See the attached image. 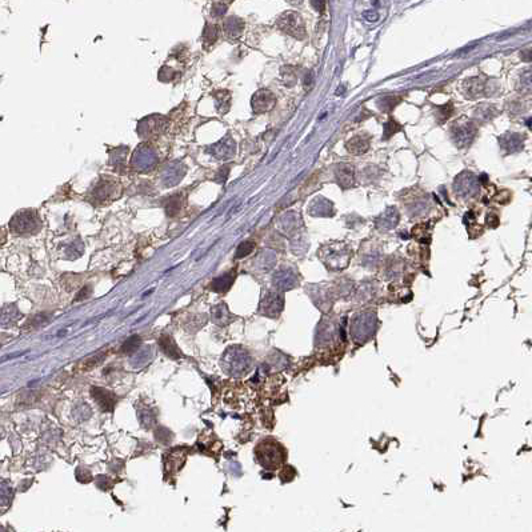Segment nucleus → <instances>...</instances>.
<instances>
[{
	"label": "nucleus",
	"mask_w": 532,
	"mask_h": 532,
	"mask_svg": "<svg viewBox=\"0 0 532 532\" xmlns=\"http://www.w3.org/2000/svg\"><path fill=\"white\" fill-rule=\"evenodd\" d=\"M10 230L19 236H30L42 230V220L39 212L34 208L20 210L10 220Z\"/></svg>",
	"instance_id": "nucleus-1"
},
{
	"label": "nucleus",
	"mask_w": 532,
	"mask_h": 532,
	"mask_svg": "<svg viewBox=\"0 0 532 532\" xmlns=\"http://www.w3.org/2000/svg\"><path fill=\"white\" fill-rule=\"evenodd\" d=\"M222 366L228 375H243L249 370L251 360L247 352L239 348H230L223 356Z\"/></svg>",
	"instance_id": "nucleus-2"
},
{
	"label": "nucleus",
	"mask_w": 532,
	"mask_h": 532,
	"mask_svg": "<svg viewBox=\"0 0 532 532\" xmlns=\"http://www.w3.org/2000/svg\"><path fill=\"white\" fill-rule=\"evenodd\" d=\"M158 163V154L151 144L143 143L134 151L131 166L138 172H150Z\"/></svg>",
	"instance_id": "nucleus-3"
},
{
	"label": "nucleus",
	"mask_w": 532,
	"mask_h": 532,
	"mask_svg": "<svg viewBox=\"0 0 532 532\" xmlns=\"http://www.w3.org/2000/svg\"><path fill=\"white\" fill-rule=\"evenodd\" d=\"M276 26L280 31H283L287 35H291L296 39H304L306 38V27H304V22H303L302 16L299 15L298 12L294 11H287L284 12L283 15H280V18L276 22Z\"/></svg>",
	"instance_id": "nucleus-4"
},
{
	"label": "nucleus",
	"mask_w": 532,
	"mask_h": 532,
	"mask_svg": "<svg viewBox=\"0 0 532 532\" xmlns=\"http://www.w3.org/2000/svg\"><path fill=\"white\" fill-rule=\"evenodd\" d=\"M476 134H478L476 125L467 119L455 121L451 127V136H452L453 143L460 148L468 147L475 139Z\"/></svg>",
	"instance_id": "nucleus-5"
},
{
	"label": "nucleus",
	"mask_w": 532,
	"mask_h": 532,
	"mask_svg": "<svg viewBox=\"0 0 532 532\" xmlns=\"http://www.w3.org/2000/svg\"><path fill=\"white\" fill-rule=\"evenodd\" d=\"M117 195H119V185H117L116 181L104 176L100 177V180L92 188V193H91L92 199L91 200L102 204L111 202V200H115Z\"/></svg>",
	"instance_id": "nucleus-6"
},
{
	"label": "nucleus",
	"mask_w": 532,
	"mask_h": 532,
	"mask_svg": "<svg viewBox=\"0 0 532 532\" xmlns=\"http://www.w3.org/2000/svg\"><path fill=\"white\" fill-rule=\"evenodd\" d=\"M167 123H168L167 117L162 116V115H150L139 121L138 134L144 139H150V138L160 135L167 127Z\"/></svg>",
	"instance_id": "nucleus-7"
},
{
	"label": "nucleus",
	"mask_w": 532,
	"mask_h": 532,
	"mask_svg": "<svg viewBox=\"0 0 532 532\" xmlns=\"http://www.w3.org/2000/svg\"><path fill=\"white\" fill-rule=\"evenodd\" d=\"M278 443L272 442V440H265L261 442L256 447V456L261 466L265 468H274L280 464V448H278Z\"/></svg>",
	"instance_id": "nucleus-8"
},
{
	"label": "nucleus",
	"mask_w": 532,
	"mask_h": 532,
	"mask_svg": "<svg viewBox=\"0 0 532 532\" xmlns=\"http://www.w3.org/2000/svg\"><path fill=\"white\" fill-rule=\"evenodd\" d=\"M478 189H479V183L476 180V177L470 172H463L455 180V191L460 196H474L478 192Z\"/></svg>",
	"instance_id": "nucleus-9"
},
{
	"label": "nucleus",
	"mask_w": 532,
	"mask_h": 532,
	"mask_svg": "<svg viewBox=\"0 0 532 532\" xmlns=\"http://www.w3.org/2000/svg\"><path fill=\"white\" fill-rule=\"evenodd\" d=\"M91 396L94 397L99 408L104 412L113 411V408L116 406V396L115 393L108 391L106 388H100V387H92L91 388Z\"/></svg>",
	"instance_id": "nucleus-10"
},
{
	"label": "nucleus",
	"mask_w": 532,
	"mask_h": 532,
	"mask_svg": "<svg viewBox=\"0 0 532 532\" xmlns=\"http://www.w3.org/2000/svg\"><path fill=\"white\" fill-rule=\"evenodd\" d=\"M185 174V167L180 163L174 162L167 164L162 171V181L163 184L167 185V187H172V185H176L177 183H180V180L183 179Z\"/></svg>",
	"instance_id": "nucleus-11"
},
{
	"label": "nucleus",
	"mask_w": 532,
	"mask_h": 532,
	"mask_svg": "<svg viewBox=\"0 0 532 532\" xmlns=\"http://www.w3.org/2000/svg\"><path fill=\"white\" fill-rule=\"evenodd\" d=\"M275 95L271 91L260 90L252 96L251 104H252V110L255 113H264L270 111L272 107L275 106Z\"/></svg>",
	"instance_id": "nucleus-12"
},
{
	"label": "nucleus",
	"mask_w": 532,
	"mask_h": 532,
	"mask_svg": "<svg viewBox=\"0 0 532 532\" xmlns=\"http://www.w3.org/2000/svg\"><path fill=\"white\" fill-rule=\"evenodd\" d=\"M235 151H236V144H235L234 139L231 136L223 138L220 142H218V143L208 148V152L218 159L232 158L235 155Z\"/></svg>",
	"instance_id": "nucleus-13"
},
{
	"label": "nucleus",
	"mask_w": 532,
	"mask_h": 532,
	"mask_svg": "<svg viewBox=\"0 0 532 532\" xmlns=\"http://www.w3.org/2000/svg\"><path fill=\"white\" fill-rule=\"evenodd\" d=\"M185 457H187V449L183 447L171 449L166 455V471L170 474L179 471L185 463Z\"/></svg>",
	"instance_id": "nucleus-14"
},
{
	"label": "nucleus",
	"mask_w": 532,
	"mask_h": 532,
	"mask_svg": "<svg viewBox=\"0 0 532 532\" xmlns=\"http://www.w3.org/2000/svg\"><path fill=\"white\" fill-rule=\"evenodd\" d=\"M335 177L342 188H350L354 185L355 170L351 164L342 163L335 168Z\"/></svg>",
	"instance_id": "nucleus-15"
},
{
	"label": "nucleus",
	"mask_w": 532,
	"mask_h": 532,
	"mask_svg": "<svg viewBox=\"0 0 532 532\" xmlns=\"http://www.w3.org/2000/svg\"><path fill=\"white\" fill-rule=\"evenodd\" d=\"M332 203L325 197H316L308 206V212L315 216H329L334 214Z\"/></svg>",
	"instance_id": "nucleus-16"
},
{
	"label": "nucleus",
	"mask_w": 532,
	"mask_h": 532,
	"mask_svg": "<svg viewBox=\"0 0 532 532\" xmlns=\"http://www.w3.org/2000/svg\"><path fill=\"white\" fill-rule=\"evenodd\" d=\"M371 138L368 135H356L351 140H348L347 150L354 155H362L366 154L370 148Z\"/></svg>",
	"instance_id": "nucleus-17"
},
{
	"label": "nucleus",
	"mask_w": 532,
	"mask_h": 532,
	"mask_svg": "<svg viewBox=\"0 0 532 532\" xmlns=\"http://www.w3.org/2000/svg\"><path fill=\"white\" fill-rule=\"evenodd\" d=\"M159 347H160V350H162L168 358L175 359V360L183 358L180 348L177 347L175 340L172 339L170 335L160 336V339H159Z\"/></svg>",
	"instance_id": "nucleus-18"
},
{
	"label": "nucleus",
	"mask_w": 532,
	"mask_h": 532,
	"mask_svg": "<svg viewBox=\"0 0 532 532\" xmlns=\"http://www.w3.org/2000/svg\"><path fill=\"white\" fill-rule=\"evenodd\" d=\"M524 144V139L519 134H507L500 138V146L506 150L507 154L520 151Z\"/></svg>",
	"instance_id": "nucleus-19"
},
{
	"label": "nucleus",
	"mask_w": 532,
	"mask_h": 532,
	"mask_svg": "<svg viewBox=\"0 0 532 532\" xmlns=\"http://www.w3.org/2000/svg\"><path fill=\"white\" fill-rule=\"evenodd\" d=\"M22 317V313L19 312L18 307L14 304L4 307L0 310V325L2 327H11Z\"/></svg>",
	"instance_id": "nucleus-20"
},
{
	"label": "nucleus",
	"mask_w": 532,
	"mask_h": 532,
	"mask_svg": "<svg viewBox=\"0 0 532 532\" xmlns=\"http://www.w3.org/2000/svg\"><path fill=\"white\" fill-rule=\"evenodd\" d=\"M14 500V490L6 480H0V513H4L11 507Z\"/></svg>",
	"instance_id": "nucleus-21"
},
{
	"label": "nucleus",
	"mask_w": 532,
	"mask_h": 532,
	"mask_svg": "<svg viewBox=\"0 0 532 532\" xmlns=\"http://www.w3.org/2000/svg\"><path fill=\"white\" fill-rule=\"evenodd\" d=\"M484 84L486 83L480 78H471V79L466 80L463 90H464L468 98H479L480 95L484 92Z\"/></svg>",
	"instance_id": "nucleus-22"
},
{
	"label": "nucleus",
	"mask_w": 532,
	"mask_h": 532,
	"mask_svg": "<svg viewBox=\"0 0 532 532\" xmlns=\"http://www.w3.org/2000/svg\"><path fill=\"white\" fill-rule=\"evenodd\" d=\"M243 27H244L243 20L232 16V18H228V19L224 22L223 28H224V32L227 34V36H230V38H238L239 35L242 34Z\"/></svg>",
	"instance_id": "nucleus-23"
},
{
	"label": "nucleus",
	"mask_w": 532,
	"mask_h": 532,
	"mask_svg": "<svg viewBox=\"0 0 532 532\" xmlns=\"http://www.w3.org/2000/svg\"><path fill=\"white\" fill-rule=\"evenodd\" d=\"M234 272H227L224 275L218 276V278H215V279L212 280L211 288L214 291H216V292H226V291L231 287V284L234 283Z\"/></svg>",
	"instance_id": "nucleus-24"
},
{
	"label": "nucleus",
	"mask_w": 532,
	"mask_h": 532,
	"mask_svg": "<svg viewBox=\"0 0 532 532\" xmlns=\"http://www.w3.org/2000/svg\"><path fill=\"white\" fill-rule=\"evenodd\" d=\"M212 320L216 324L224 325L230 323V311L226 304H219L212 308Z\"/></svg>",
	"instance_id": "nucleus-25"
},
{
	"label": "nucleus",
	"mask_w": 532,
	"mask_h": 532,
	"mask_svg": "<svg viewBox=\"0 0 532 532\" xmlns=\"http://www.w3.org/2000/svg\"><path fill=\"white\" fill-rule=\"evenodd\" d=\"M216 99V108L220 113H226L227 111L230 110L231 106V95L228 91H219L218 94H215Z\"/></svg>",
	"instance_id": "nucleus-26"
},
{
	"label": "nucleus",
	"mask_w": 532,
	"mask_h": 532,
	"mask_svg": "<svg viewBox=\"0 0 532 532\" xmlns=\"http://www.w3.org/2000/svg\"><path fill=\"white\" fill-rule=\"evenodd\" d=\"M397 220H399V214L395 208H388L387 211L381 215V218L379 219V224H383L384 228H391V227L396 226Z\"/></svg>",
	"instance_id": "nucleus-27"
},
{
	"label": "nucleus",
	"mask_w": 532,
	"mask_h": 532,
	"mask_svg": "<svg viewBox=\"0 0 532 532\" xmlns=\"http://www.w3.org/2000/svg\"><path fill=\"white\" fill-rule=\"evenodd\" d=\"M151 356H152L151 350H150V348H144V350H142V351L135 352L134 358L131 359V364H132L134 367L143 366V364H146V363L151 359Z\"/></svg>",
	"instance_id": "nucleus-28"
},
{
	"label": "nucleus",
	"mask_w": 532,
	"mask_h": 532,
	"mask_svg": "<svg viewBox=\"0 0 532 532\" xmlns=\"http://www.w3.org/2000/svg\"><path fill=\"white\" fill-rule=\"evenodd\" d=\"M138 415H139V420L144 428H150V427L155 424L156 416L155 412L152 411V410H147V408H146L143 411H139Z\"/></svg>",
	"instance_id": "nucleus-29"
},
{
	"label": "nucleus",
	"mask_w": 532,
	"mask_h": 532,
	"mask_svg": "<svg viewBox=\"0 0 532 532\" xmlns=\"http://www.w3.org/2000/svg\"><path fill=\"white\" fill-rule=\"evenodd\" d=\"M140 343H142V339H140L139 336H131V338H128V339L124 342L123 347H121V351L128 355L135 354V352L138 351V348H139Z\"/></svg>",
	"instance_id": "nucleus-30"
},
{
	"label": "nucleus",
	"mask_w": 532,
	"mask_h": 532,
	"mask_svg": "<svg viewBox=\"0 0 532 532\" xmlns=\"http://www.w3.org/2000/svg\"><path fill=\"white\" fill-rule=\"evenodd\" d=\"M125 155H127V148L125 147H119L115 148L111 155V164L115 166L116 168L119 167H123L125 162Z\"/></svg>",
	"instance_id": "nucleus-31"
},
{
	"label": "nucleus",
	"mask_w": 532,
	"mask_h": 532,
	"mask_svg": "<svg viewBox=\"0 0 532 532\" xmlns=\"http://www.w3.org/2000/svg\"><path fill=\"white\" fill-rule=\"evenodd\" d=\"M180 207H181L180 196H179V195H174V196H171L170 199L167 200V204H166L167 215H170V216L176 215L177 212H179V210H180Z\"/></svg>",
	"instance_id": "nucleus-32"
},
{
	"label": "nucleus",
	"mask_w": 532,
	"mask_h": 532,
	"mask_svg": "<svg viewBox=\"0 0 532 532\" xmlns=\"http://www.w3.org/2000/svg\"><path fill=\"white\" fill-rule=\"evenodd\" d=\"M218 36H219V30H218V27L207 26L203 32V42L206 43V44L211 45L212 43L216 42Z\"/></svg>",
	"instance_id": "nucleus-33"
},
{
	"label": "nucleus",
	"mask_w": 532,
	"mask_h": 532,
	"mask_svg": "<svg viewBox=\"0 0 532 532\" xmlns=\"http://www.w3.org/2000/svg\"><path fill=\"white\" fill-rule=\"evenodd\" d=\"M399 131H402V125L395 121L393 119H389L387 123L384 124V135H383V139H389L391 136H393L395 134H397Z\"/></svg>",
	"instance_id": "nucleus-34"
},
{
	"label": "nucleus",
	"mask_w": 532,
	"mask_h": 532,
	"mask_svg": "<svg viewBox=\"0 0 532 532\" xmlns=\"http://www.w3.org/2000/svg\"><path fill=\"white\" fill-rule=\"evenodd\" d=\"M49 319H51V316L45 315V313H40V315H36V316L32 317V319L27 323V327H30L31 329H36L38 327H43V325H45L47 323H49V321H51Z\"/></svg>",
	"instance_id": "nucleus-35"
},
{
	"label": "nucleus",
	"mask_w": 532,
	"mask_h": 532,
	"mask_svg": "<svg viewBox=\"0 0 532 532\" xmlns=\"http://www.w3.org/2000/svg\"><path fill=\"white\" fill-rule=\"evenodd\" d=\"M399 102H400V98H395V96H385V98L379 100V107H380L381 111H392L393 108L397 106V103Z\"/></svg>",
	"instance_id": "nucleus-36"
},
{
	"label": "nucleus",
	"mask_w": 532,
	"mask_h": 532,
	"mask_svg": "<svg viewBox=\"0 0 532 532\" xmlns=\"http://www.w3.org/2000/svg\"><path fill=\"white\" fill-rule=\"evenodd\" d=\"M155 438L158 442L167 444V443H170L172 440V434H171L170 430H167L166 427H158L155 431Z\"/></svg>",
	"instance_id": "nucleus-37"
},
{
	"label": "nucleus",
	"mask_w": 532,
	"mask_h": 532,
	"mask_svg": "<svg viewBox=\"0 0 532 532\" xmlns=\"http://www.w3.org/2000/svg\"><path fill=\"white\" fill-rule=\"evenodd\" d=\"M253 248H255V243L243 242L242 244L239 245L238 249H236V255H235V256L238 257V259L247 256V255H249V253L252 252Z\"/></svg>",
	"instance_id": "nucleus-38"
},
{
	"label": "nucleus",
	"mask_w": 532,
	"mask_h": 532,
	"mask_svg": "<svg viewBox=\"0 0 532 532\" xmlns=\"http://www.w3.org/2000/svg\"><path fill=\"white\" fill-rule=\"evenodd\" d=\"M453 113V106L451 104V103H448V104H445V106H440L438 108V117H439V121H442V123H444L447 119H448L451 115Z\"/></svg>",
	"instance_id": "nucleus-39"
},
{
	"label": "nucleus",
	"mask_w": 532,
	"mask_h": 532,
	"mask_svg": "<svg viewBox=\"0 0 532 532\" xmlns=\"http://www.w3.org/2000/svg\"><path fill=\"white\" fill-rule=\"evenodd\" d=\"M76 478H78L79 482H83V483H88V482L92 480V475H91V472L88 471V470H86V468H78V471H76Z\"/></svg>",
	"instance_id": "nucleus-40"
},
{
	"label": "nucleus",
	"mask_w": 532,
	"mask_h": 532,
	"mask_svg": "<svg viewBox=\"0 0 532 532\" xmlns=\"http://www.w3.org/2000/svg\"><path fill=\"white\" fill-rule=\"evenodd\" d=\"M104 358H106V355H103V354H99L96 355V356H94V358H91L88 359V360H86L84 362V366H87V368L90 370V368H94V367H96L100 362H103L104 360Z\"/></svg>",
	"instance_id": "nucleus-41"
},
{
	"label": "nucleus",
	"mask_w": 532,
	"mask_h": 532,
	"mask_svg": "<svg viewBox=\"0 0 532 532\" xmlns=\"http://www.w3.org/2000/svg\"><path fill=\"white\" fill-rule=\"evenodd\" d=\"M96 484H98L99 488L106 491L112 486V482H110V479H108L107 476H99L98 480H96Z\"/></svg>",
	"instance_id": "nucleus-42"
},
{
	"label": "nucleus",
	"mask_w": 532,
	"mask_h": 532,
	"mask_svg": "<svg viewBox=\"0 0 532 532\" xmlns=\"http://www.w3.org/2000/svg\"><path fill=\"white\" fill-rule=\"evenodd\" d=\"M159 74H166V78H163L162 82H171V80L174 79L175 76H176V72H175L174 70H171V68H166V67H163Z\"/></svg>",
	"instance_id": "nucleus-43"
},
{
	"label": "nucleus",
	"mask_w": 532,
	"mask_h": 532,
	"mask_svg": "<svg viewBox=\"0 0 532 532\" xmlns=\"http://www.w3.org/2000/svg\"><path fill=\"white\" fill-rule=\"evenodd\" d=\"M228 172H230V167L228 166H224L223 168H220L219 174L216 175V180L220 181V183H224V181L227 180Z\"/></svg>",
	"instance_id": "nucleus-44"
},
{
	"label": "nucleus",
	"mask_w": 532,
	"mask_h": 532,
	"mask_svg": "<svg viewBox=\"0 0 532 532\" xmlns=\"http://www.w3.org/2000/svg\"><path fill=\"white\" fill-rule=\"evenodd\" d=\"M311 4H312V7L315 8L317 12L324 11L325 0H311Z\"/></svg>",
	"instance_id": "nucleus-45"
},
{
	"label": "nucleus",
	"mask_w": 532,
	"mask_h": 532,
	"mask_svg": "<svg viewBox=\"0 0 532 532\" xmlns=\"http://www.w3.org/2000/svg\"><path fill=\"white\" fill-rule=\"evenodd\" d=\"M303 84H304V90H310L311 87L313 86V74L312 72H308V74H306V78H304V82H303Z\"/></svg>",
	"instance_id": "nucleus-46"
},
{
	"label": "nucleus",
	"mask_w": 532,
	"mask_h": 532,
	"mask_svg": "<svg viewBox=\"0 0 532 532\" xmlns=\"http://www.w3.org/2000/svg\"><path fill=\"white\" fill-rule=\"evenodd\" d=\"M227 11V7L224 4H216L214 7V15L215 16H222L224 12Z\"/></svg>",
	"instance_id": "nucleus-47"
},
{
	"label": "nucleus",
	"mask_w": 532,
	"mask_h": 532,
	"mask_svg": "<svg viewBox=\"0 0 532 532\" xmlns=\"http://www.w3.org/2000/svg\"><path fill=\"white\" fill-rule=\"evenodd\" d=\"M90 294H91V288L84 287L83 291H80L79 295L76 296V300H84V299H87L88 296H90Z\"/></svg>",
	"instance_id": "nucleus-48"
},
{
	"label": "nucleus",
	"mask_w": 532,
	"mask_h": 532,
	"mask_svg": "<svg viewBox=\"0 0 532 532\" xmlns=\"http://www.w3.org/2000/svg\"><path fill=\"white\" fill-rule=\"evenodd\" d=\"M7 242V231L3 227H0V247Z\"/></svg>",
	"instance_id": "nucleus-49"
},
{
	"label": "nucleus",
	"mask_w": 532,
	"mask_h": 532,
	"mask_svg": "<svg viewBox=\"0 0 532 532\" xmlns=\"http://www.w3.org/2000/svg\"><path fill=\"white\" fill-rule=\"evenodd\" d=\"M290 4H294V6H298V4H302L303 0H287Z\"/></svg>",
	"instance_id": "nucleus-50"
},
{
	"label": "nucleus",
	"mask_w": 532,
	"mask_h": 532,
	"mask_svg": "<svg viewBox=\"0 0 532 532\" xmlns=\"http://www.w3.org/2000/svg\"><path fill=\"white\" fill-rule=\"evenodd\" d=\"M3 436H4V430L2 428V427H0V440L3 439Z\"/></svg>",
	"instance_id": "nucleus-51"
},
{
	"label": "nucleus",
	"mask_w": 532,
	"mask_h": 532,
	"mask_svg": "<svg viewBox=\"0 0 532 532\" xmlns=\"http://www.w3.org/2000/svg\"><path fill=\"white\" fill-rule=\"evenodd\" d=\"M230 2H232V0H230Z\"/></svg>",
	"instance_id": "nucleus-52"
}]
</instances>
